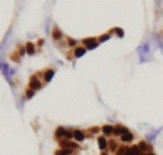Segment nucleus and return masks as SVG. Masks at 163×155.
Wrapping results in <instances>:
<instances>
[{
	"label": "nucleus",
	"mask_w": 163,
	"mask_h": 155,
	"mask_svg": "<svg viewBox=\"0 0 163 155\" xmlns=\"http://www.w3.org/2000/svg\"><path fill=\"white\" fill-rule=\"evenodd\" d=\"M27 52H28V54H34V45H32V44H28V45H27Z\"/></svg>",
	"instance_id": "ddd939ff"
},
{
	"label": "nucleus",
	"mask_w": 163,
	"mask_h": 155,
	"mask_svg": "<svg viewBox=\"0 0 163 155\" xmlns=\"http://www.w3.org/2000/svg\"><path fill=\"white\" fill-rule=\"evenodd\" d=\"M149 155H155V154H149Z\"/></svg>",
	"instance_id": "aec40b11"
},
{
	"label": "nucleus",
	"mask_w": 163,
	"mask_h": 155,
	"mask_svg": "<svg viewBox=\"0 0 163 155\" xmlns=\"http://www.w3.org/2000/svg\"><path fill=\"white\" fill-rule=\"evenodd\" d=\"M84 52H86V49H83V48H77V49L74 51V55H76V57H82V55H84Z\"/></svg>",
	"instance_id": "0eeeda50"
},
{
	"label": "nucleus",
	"mask_w": 163,
	"mask_h": 155,
	"mask_svg": "<svg viewBox=\"0 0 163 155\" xmlns=\"http://www.w3.org/2000/svg\"><path fill=\"white\" fill-rule=\"evenodd\" d=\"M117 34H118L119 37H122V34H124V32H122L121 30H117Z\"/></svg>",
	"instance_id": "f3484780"
},
{
	"label": "nucleus",
	"mask_w": 163,
	"mask_h": 155,
	"mask_svg": "<svg viewBox=\"0 0 163 155\" xmlns=\"http://www.w3.org/2000/svg\"><path fill=\"white\" fill-rule=\"evenodd\" d=\"M52 76H54V71H48V73L45 75V80H46V82H49V80L52 79Z\"/></svg>",
	"instance_id": "9d476101"
},
{
	"label": "nucleus",
	"mask_w": 163,
	"mask_h": 155,
	"mask_svg": "<svg viewBox=\"0 0 163 155\" xmlns=\"http://www.w3.org/2000/svg\"><path fill=\"white\" fill-rule=\"evenodd\" d=\"M40 86H41V85H40V82H38L35 78H32V80H31V88H32V89H38Z\"/></svg>",
	"instance_id": "39448f33"
},
{
	"label": "nucleus",
	"mask_w": 163,
	"mask_h": 155,
	"mask_svg": "<svg viewBox=\"0 0 163 155\" xmlns=\"http://www.w3.org/2000/svg\"><path fill=\"white\" fill-rule=\"evenodd\" d=\"M99 145H100V148H101V150H104V148L107 147V141H105V138H103V137H101V138H99Z\"/></svg>",
	"instance_id": "423d86ee"
},
{
	"label": "nucleus",
	"mask_w": 163,
	"mask_h": 155,
	"mask_svg": "<svg viewBox=\"0 0 163 155\" xmlns=\"http://www.w3.org/2000/svg\"><path fill=\"white\" fill-rule=\"evenodd\" d=\"M73 137H74V140H77V141H83V138H84L83 133H82V131H79V130H76V131L73 133Z\"/></svg>",
	"instance_id": "f257e3e1"
},
{
	"label": "nucleus",
	"mask_w": 163,
	"mask_h": 155,
	"mask_svg": "<svg viewBox=\"0 0 163 155\" xmlns=\"http://www.w3.org/2000/svg\"><path fill=\"white\" fill-rule=\"evenodd\" d=\"M133 137H132V134L131 133H125V134H122V137H121V140L122 141H125V142H128V141H131Z\"/></svg>",
	"instance_id": "f03ea898"
},
{
	"label": "nucleus",
	"mask_w": 163,
	"mask_h": 155,
	"mask_svg": "<svg viewBox=\"0 0 163 155\" xmlns=\"http://www.w3.org/2000/svg\"><path fill=\"white\" fill-rule=\"evenodd\" d=\"M127 151H128V150H125V148H119L117 155H127Z\"/></svg>",
	"instance_id": "4468645a"
},
{
	"label": "nucleus",
	"mask_w": 163,
	"mask_h": 155,
	"mask_svg": "<svg viewBox=\"0 0 163 155\" xmlns=\"http://www.w3.org/2000/svg\"><path fill=\"white\" fill-rule=\"evenodd\" d=\"M32 94H34V92H32V90H28V93H27V96H28V97H31Z\"/></svg>",
	"instance_id": "dca6fc26"
},
{
	"label": "nucleus",
	"mask_w": 163,
	"mask_h": 155,
	"mask_svg": "<svg viewBox=\"0 0 163 155\" xmlns=\"http://www.w3.org/2000/svg\"><path fill=\"white\" fill-rule=\"evenodd\" d=\"M129 151L132 152V155H139V147H136V145H135V147H132Z\"/></svg>",
	"instance_id": "9b49d317"
},
{
	"label": "nucleus",
	"mask_w": 163,
	"mask_h": 155,
	"mask_svg": "<svg viewBox=\"0 0 163 155\" xmlns=\"http://www.w3.org/2000/svg\"><path fill=\"white\" fill-rule=\"evenodd\" d=\"M69 152H70V151H68V150H65V151H62V152H60L59 155H68V154H69Z\"/></svg>",
	"instance_id": "2eb2a0df"
},
{
	"label": "nucleus",
	"mask_w": 163,
	"mask_h": 155,
	"mask_svg": "<svg viewBox=\"0 0 163 155\" xmlns=\"http://www.w3.org/2000/svg\"><path fill=\"white\" fill-rule=\"evenodd\" d=\"M62 145H63V147H68V148H77V145H76V144H73V142H68V141L62 142Z\"/></svg>",
	"instance_id": "6e6552de"
},
{
	"label": "nucleus",
	"mask_w": 163,
	"mask_h": 155,
	"mask_svg": "<svg viewBox=\"0 0 163 155\" xmlns=\"http://www.w3.org/2000/svg\"><path fill=\"white\" fill-rule=\"evenodd\" d=\"M127 155H132V152H131V151L128 150V151H127Z\"/></svg>",
	"instance_id": "6ab92c4d"
},
{
	"label": "nucleus",
	"mask_w": 163,
	"mask_h": 155,
	"mask_svg": "<svg viewBox=\"0 0 163 155\" xmlns=\"http://www.w3.org/2000/svg\"><path fill=\"white\" fill-rule=\"evenodd\" d=\"M107 38H108V35H104V37H101V41H105Z\"/></svg>",
	"instance_id": "a211bd4d"
},
{
	"label": "nucleus",
	"mask_w": 163,
	"mask_h": 155,
	"mask_svg": "<svg viewBox=\"0 0 163 155\" xmlns=\"http://www.w3.org/2000/svg\"><path fill=\"white\" fill-rule=\"evenodd\" d=\"M56 135H58V137H62V135H66V131H65L63 128H59V130L56 131Z\"/></svg>",
	"instance_id": "f8f14e48"
},
{
	"label": "nucleus",
	"mask_w": 163,
	"mask_h": 155,
	"mask_svg": "<svg viewBox=\"0 0 163 155\" xmlns=\"http://www.w3.org/2000/svg\"><path fill=\"white\" fill-rule=\"evenodd\" d=\"M84 44H86L87 48H90V49H91V48H94V46H97V42H96V41H93V40H86V41H84Z\"/></svg>",
	"instance_id": "20e7f679"
},
{
	"label": "nucleus",
	"mask_w": 163,
	"mask_h": 155,
	"mask_svg": "<svg viewBox=\"0 0 163 155\" xmlns=\"http://www.w3.org/2000/svg\"><path fill=\"white\" fill-rule=\"evenodd\" d=\"M103 131H104V134H110V133H113V127L111 125H104Z\"/></svg>",
	"instance_id": "1a4fd4ad"
},
{
	"label": "nucleus",
	"mask_w": 163,
	"mask_h": 155,
	"mask_svg": "<svg viewBox=\"0 0 163 155\" xmlns=\"http://www.w3.org/2000/svg\"><path fill=\"white\" fill-rule=\"evenodd\" d=\"M117 134H125V133H128V130L125 128V127H121V125H118V127H115V130H114Z\"/></svg>",
	"instance_id": "7ed1b4c3"
}]
</instances>
